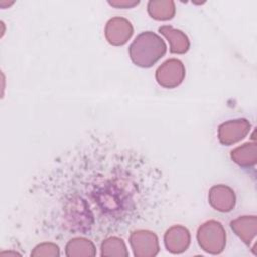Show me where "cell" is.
Listing matches in <instances>:
<instances>
[{
	"instance_id": "obj_1",
	"label": "cell",
	"mask_w": 257,
	"mask_h": 257,
	"mask_svg": "<svg viewBox=\"0 0 257 257\" xmlns=\"http://www.w3.org/2000/svg\"><path fill=\"white\" fill-rule=\"evenodd\" d=\"M29 194L40 203L46 235L80 234L98 240L150 221L163 208L167 186L144 156L95 135L36 177Z\"/></svg>"
},
{
	"instance_id": "obj_2",
	"label": "cell",
	"mask_w": 257,
	"mask_h": 257,
	"mask_svg": "<svg viewBox=\"0 0 257 257\" xmlns=\"http://www.w3.org/2000/svg\"><path fill=\"white\" fill-rule=\"evenodd\" d=\"M167 47L164 40L152 31H146L136 37L130 47V55L136 65L150 67L165 53Z\"/></svg>"
},
{
	"instance_id": "obj_3",
	"label": "cell",
	"mask_w": 257,
	"mask_h": 257,
	"mask_svg": "<svg viewBox=\"0 0 257 257\" xmlns=\"http://www.w3.org/2000/svg\"><path fill=\"white\" fill-rule=\"evenodd\" d=\"M197 238L200 247L210 254L221 253L226 244V232L216 221H209L200 227Z\"/></svg>"
},
{
	"instance_id": "obj_4",
	"label": "cell",
	"mask_w": 257,
	"mask_h": 257,
	"mask_svg": "<svg viewBox=\"0 0 257 257\" xmlns=\"http://www.w3.org/2000/svg\"><path fill=\"white\" fill-rule=\"evenodd\" d=\"M185 76L183 63L178 59H169L160 66L156 73L157 81L160 85L168 88L178 86Z\"/></svg>"
},
{
	"instance_id": "obj_5",
	"label": "cell",
	"mask_w": 257,
	"mask_h": 257,
	"mask_svg": "<svg viewBox=\"0 0 257 257\" xmlns=\"http://www.w3.org/2000/svg\"><path fill=\"white\" fill-rule=\"evenodd\" d=\"M130 243L135 256L150 257L156 256L159 252L158 238L150 231L139 230L133 232L130 237Z\"/></svg>"
},
{
	"instance_id": "obj_6",
	"label": "cell",
	"mask_w": 257,
	"mask_h": 257,
	"mask_svg": "<svg viewBox=\"0 0 257 257\" xmlns=\"http://www.w3.org/2000/svg\"><path fill=\"white\" fill-rule=\"evenodd\" d=\"M250 127L246 119H236L224 122L219 126V140L224 145H230L243 139Z\"/></svg>"
},
{
	"instance_id": "obj_7",
	"label": "cell",
	"mask_w": 257,
	"mask_h": 257,
	"mask_svg": "<svg viewBox=\"0 0 257 257\" xmlns=\"http://www.w3.org/2000/svg\"><path fill=\"white\" fill-rule=\"evenodd\" d=\"M165 245L167 250L174 254L186 251L190 245L189 231L182 226L172 227L165 234Z\"/></svg>"
},
{
	"instance_id": "obj_8",
	"label": "cell",
	"mask_w": 257,
	"mask_h": 257,
	"mask_svg": "<svg viewBox=\"0 0 257 257\" xmlns=\"http://www.w3.org/2000/svg\"><path fill=\"white\" fill-rule=\"evenodd\" d=\"M159 31L164 34L171 42V52L173 53H184L189 49V39L188 37L181 31H178L176 38V29H173L171 26L165 25L159 28Z\"/></svg>"
},
{
	"instance_id": "obj_9",
	"label": "cell",
	"mask_w": 257,
	"mask_h": 257,
	"mask_svg": "<svg viewBox=\"0 0 257 257\" xmlns=\"http://www.w3.org/2000/svg\"><path fill=\"white\" fill-rule=\"evenodd\" d=\"M95 246L92 242L84 238H75L70 240L65 247L66 256H94Z\"/></svg>"
},
{
	"instance_id": "obj_10",
	"label": "cell",
	"mask_w": 257,
	"mask_h": 257,
	"mask_svg": "<svg viewBox=\"0 0 257 257\" xmlns=\"http://www.w3.org/2000/svg\"><path fill=\"white\" fill-rule=\"evenodd\" d=\"M128 252L123 241L117 237H110L101 244V256H127Z\"/></svg>"
},
{
	"instance_id": "obj_11",
	"label": "cell",
	"mask_w": 257,
	"mask_h": 257,
	"mask_svg": "<svg viewBox=\"0 0 257 257\" xmlns=\"http://www.w3.org/2000/svg\"><path fill=\"white\" fill-rule=\"evenodd\" d=\"M58 256L59 250L56 245L53 243H43L34 248V251L31 252V256Z\"/></svg>"
}]
</instances>
